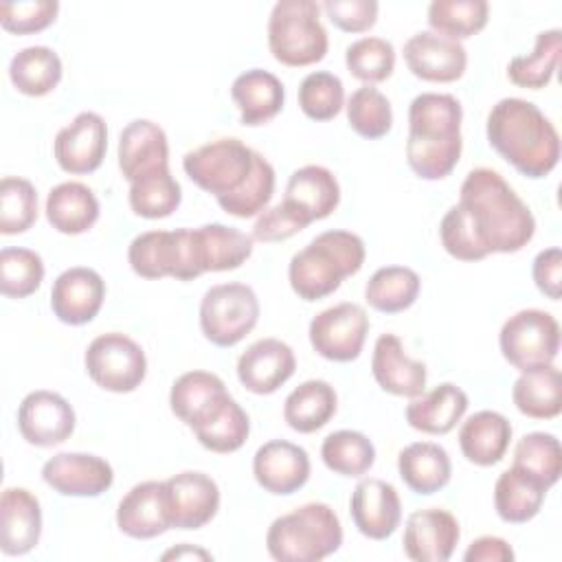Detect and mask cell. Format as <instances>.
I'll list each match as a JSON object with an SVG mask.
<instances>
[{
    "mask_svg": "<svg viewBox=\"0 0 562 562\" xmlns=\"http://www.w3.org/2000/svg\"><path fill=\"white\" fill-rule=\"evenodd\" d=\"M182 169L233 217H255L274 193V167L239 138H217L184 154Z\"/></svg>",
    "mask_w": 562,
    "mask_h": 562,
    "instance_id": "6da1fadb",
    "label": "cell"
},
{
    "mask_svg": "<svg viewBox=\"0 0 562 562\" xmlns=\"http://www.w3.org/2000/svg\"><path fill=\"white\" fill-rule=\"evenodd\" d=\"M514 406L531 419H553L562 411V375L555 364L522 371L512 389Z\"/></svg>",
    "mask_w": 562,
    "mask_h": 562,
    "instance_id": "8d00e7d4",
    "label": "cell"
},
{
    "mask_svg": "<svg viewBox=\"0 0 562 562\" xmlns=\"http://www.w3.org/2000/svg\"><path fill=\"white\" fill-rule=\"evenodd\" d=\"M459 206L485 255L518 252L533 239L536 217L531 209L490 167L468 171L461 182Z\"/></svg>",
    "mask_w": 562,
    "mask_h": 562,
    "instance_id": "7a4b0ae2",
    "label": "cell"
},
{
    "mask_svg": "<svg viewBox=\"0 0 562 562\" xmlns=\"http://www.w3.org/2000/svg\"><path fill=\"white\" fill-rule=\"evenodd\" d=\"M560 50H562V31L560 29L540 31L536 35V44L529 55H516L509 59L507 64L509 81L516 83L518 88H529V90L544 88L558 68Z\"/></svg>",
    "mask_w": 562,
    "mask_h": 562,
    "instance_id": "ab89813d",
    "label": "cell"
},
{
    "mask_svg": "<svg viewBox=\"0 0 562 562\" xmlns=\"http://www.w3.org/2000/svg\"><path fill=\"white\" fill-rule=\"evenodd\" d=\"M46 220L61 235H81L99 220V200L83 182H59L46 195Z\"/></svg>",
    "mask_w": 562,
    "mask_h": 562,
    "instance_id": "d6a6232c",
    "label": "cell"
},
{
    "mask_svg": "<svg viewBox=\"0 0 562 562\" xmlns=\"http://www.w3.org/2000/svg\"><path fill=\"white\" fill-rule=\"evenodd\" d=\"M108 151V125L97 112H79L53 140V156L61 171L72 176L92 173Z\"/></svg>",
    "mask_w": 562,
    "mask_h": 562,
    "instance_id": "4fadbf2b",
    "label": "cell"
},
{
    "mask_svg": "<svg viewBox=\"0 0 562 562\" xmlns=\"http://www.w3.org/2000/svg\"><path fill=\"white\" fill-rule=\"evenodd\" d=\"M42 538V507L26 487H4L0 496V549L26 555Z\"/></svg>",
    "mask_w": 562,
    "mask_h": 562,
    "instance_id": "484cf974",
    "label": "cell"
},
{
    "mask_svg": "<svg viewBox=\"0 0 562 562\" xmlns=\"http://www.w3.org/2000/svg\"><path fill=\"white\" fill-rule=\"evenodd\" d=\"M347 121L349 127L369 140L382 138L391 132L393 110L391 101L373 86H362L347 99Z\"/></svg>",
    "mask_w": 562,
    "mask_h": 562,
    "instance_id": "bcb514c9",
    "label": "cell"
},
{
    "mask_svg": "<svg viewBox=\"0 0 562 562\" xmlns=\"http://www.w3.org/2000/svg\"><path fill=\"white\" fill-rule=\"evenodd\" d=\"M468 395L452 382H441L432 391L413 397L404 417L411 428L426 435H448L465 415Z\"/></svg>",
    "mask_w": 562,
    "mask_h": 562,
    "instance_id": "4dcf8cb0",
    "label": "cell"
},
{
    "mask_svg": "<svg viewBox=\"0 0 562 562\" xmlns=\"http://www.w3.org/2000/svg\"><path fill=\"white\" fill-rule=\"evenodd\" d=\"M490 147L527 178L549 176L560 160V136L544 112L518 97L496 101L487 114Z\"/></svg>",
    "mask_w": 562,
    "mask_h": 562,
    "instance_id": "3957f363",
    "label": "cell"
},
{
    "mask_svg": "<svg viewBox=\"0 0 562 562\" xmlns=\"http://www.w3.org/2000/svg\"><path fill=\"white\" fill-rule=\"evenodd\" d=\"M378 2L375 0H327L323 2V11L329 22L345 33H364L378 20Z\"/></svg>",
    "mask_w": 562,
    "mask_h": 562,
    "instance_id": "db71d44e",
    "label": "cell"
},
{
    "mask_svg": "<svg viewBox=\"0 0 562 562\" xmlns=\"http://www.w3.org/2000/svg\"><path fill=\"white\" fill-rule=\"evenodd\" d=\"M404 61L417 79L430 83H450L463 77L468 53L457 40L432 31H419L406 40Z\"/></svg>",
    "mask_w": 562,
    "mask_h": 562,
    "instance_id": "ac0fdd59",
    "label": "cell"
},
{
    "mask_svg": "<svg viewBox=\"0 0 562 562\" xmlns=\"http://www.w3.org/2000/svg\"><path fill=\"white\" fill-rule=\"evenodd\" d=\"M171 529H200L209 525L220 509L217 483L195 470H184L165 481Z\"/></svg>",
    "mask_w": 562,
    "mask_h": 562,
    "instance_id": "2e32d148",
    "label": "cell"
},
{
    "mask_svg": "<svg viewBox=\"0 0 562 562\" xmlns=\"http://www.w3.org/2000/svg\"><path fill=\"white\" fill-rule=\"evenodd\" d=\"M105 281L86 266L64 270L50 288V310L66 325H86L103 307Z\"/></svg>",
    "mask_w": 562,
    "mask_h": 562,
    "instance_id": "44dd1931",
    "label": "cell"
},
{
    "mask_svg": "<svg viewBox=\"0 0 562 562\" xmlns=\"http://www.w3.org/2000/svg\"><path fill=\"white\" fill-rule=\"evenodd\" d=\"M182 560V558H200V560H213V555L200 547H191V544H180L176 549H169L167 553H162V560Z\"/></svg>",
    "mask_w": 562,
    "mask_h": 562,
    "instance_id": "680465c9",
    "label": "cell"
},
{
    "mask_svg": "<svg viewBox=\"0 0 562 562\" xmlns=\"http://www.w3.org/2000/svg\"><path fill=\"white\" fill-rule=\"evenodd\" d=\"M342 544V525L327 503H305L274 518L266 533V549L279 562H318Z\"/></svg>",
    "mask_w": 562,
    "mask_h": 562,
    "instance_id": "8992f818",
    "label": "cell"
},
{
    "mask_svg": "<svg viewBox=\"0 0 562 562\" xmlns=\"http://www.w3.org/2000/svg\"><path fill=\"white\" fill-rule=\"evenodd\" d=\"M345 64L356 79H360L364 86H373L393 75L395 48L384 37L367 35L347 46Z\"/></svg>",
    "mask_w": 562,
    "mask_h": 562,
    "instance_id": "7dc6e473",
    "label": "cell"
},
{
    "mask_svg": "<svg viewBox=\"0 0 562 562\" xmlns=\"http://www.w3.org/2000/svg\"><path fill=\"white\" fill-rule=\"evenodd\" d=\"M198 443L211 452L217 454H228L239 450L248 435H250V417L248 413L231 397L222 411L206 422L204 426H200L198 430H193Z\"/></svg>",
    "mask_w": 562,
    "mask_h": 562,
    "instance_id": "f6af8a7d",
    "label": "cell"
},
{
    "mask_svg": "<svg viewBox=\"0 0 562 562\" xmlns=\"http://www.w3.org/2000/svg\"><path fill=\"white\" fill-rule=\"evenodd\" d=\"M290 206L307 226L316 220L329 217L340 202V184L336 176L323 165H305L292 171L285 184V198Z\"/></svg>",
    "mask_w": 562,
    "mask_h": 562,
    "instance_id": "83f0119b",
    "label": "cell"
},
{
    "mask_svg": "<svg viewBox=\"0 0 562 562\" xmlns=\"http://www.w3.org/2000/svg\"><path fill=\"white\" fill-rule=\"evenodd\" d=\"M296 371L292 347L279 338H261L252 342L237 360V378L246 391L270 395L279 391Z\"/></svg>",
    "mask_w": 562,
    "mask_h": 562,
    "instance_id": "603a6c76",
    "label": "cell"
},
{
    "mask_svg": "<svg viewBox=\"0 0 562 562\" xmlns=\"http://www.w3.org/2000/svg\"><path fill=\"white\" fill-rule=\"evenodd\" d=\"M419 274L406 266L378 268L364 285V301L384 314L408 310L419 296Z\"/></svg>",
    "mask_w": 562,
    "mask_h": 562,
    "instance_id": "f35d334b",
    "label": "cell"
},
{
    "mask_svg": "<svg viewBox=\"0 0 562 562\" xmlns=\"http://www.w3.org/2000/svg\"><path fill=\"white\" fill-rule=\"evenodd\" d=\"M531 277L536 288L551 301H558L562 294V252L558 246L544 248L536 255L531 266Z\"/></svg>",
    "mask_w": 562,
    "mask_h": 562,
    "instance_id": "9f6ffc18",
    "label": "cell"
},
{
    "mask_svg": "<svg viewBox=\"0 0 562 562\" xmlns=\"http://www.w3.org/2000/svg\"><path fill=\"white\" fill-rule=\"evenodd\" d=\"M130 268L143 279L173 277L189 281L187 228L147 231L136 235L127 248Z\"/></svg>",
    "mask_w": 562,
    "mask_h": 562,
    "instance_id": "9a60e30c",
    "label": "cell"
},
{
    "mask_svg": "<svg viewBox=\"0 0 562 562\" xmlns=\"http://www.w3.org/2000/svg\"><path fill=\"white\" fill-rule=\"evenodd\" d=\"M310 345L312 349L331 362H351L362 353L369 316L358 303H338L318 312L310 321Z\"/></svg>",
    "mask_w": 562,
    "mask_h": 562,
    "instance_id": "8fae6325",
    "label": "cell"
},
{
    "mask_svg": "<svg viewBox=\"0 0 562 562\" xmlns=\"http://www.w3.org/2000/svg\"><path fill=\"white\" fill-rule=\"evenodd\" d=\"M61 59L48 46H26L11 57L9 79L26 97H44L61 81Z\"/></svg>",
    "mask_w": 562,
    "mask_h": 562,
    "instance_id": "74e56055",
    "label": "cell"
},
{
    "mask_svg": "<svg viewBox=\"0 0 562 562\" xmlns=\"http://www.w3.org/2000/svg\"><path fill=\"white\" fill-rule=\"evenodd\" d=\"M59 13L57 0H31V2H2L0 24L15 35L40 33L55 22Z\"/></svg>",
    "mask_w": 562,
    "mask_h": 562,
    "instance_id": "816d5d0a",
    "label": "cell"
},
{
    "mask_svg": "<svg viewBox=\"0 0 562 562\" xmlns=\"http://www.w3.org/2000/svg\"><path fill=\"white\" fill-rule=\"evenodd\" d=\"M303 228H307V224L283 202H279L277 206H270L266 211L259 213L255 226H252V239L257 241H283L290 239L292 235L301 233Z\"/></svg>",
    "mask_w": 562,
    "mask_h": 562,
    "instance_id": "11a10c76",
    "label": "cell"
},
{
    "mask_svg": "<svg viewBox=\"0 0 562 562\" xmlns=\"http://www.w3.org/2000/svg\"><path fill=\"white\" fill-rule=\"evenodd\" d=\"M487 15L490 4L485 0H432L426 20L432 33L459 42L483 31Z\"/></svg>",
    "mask_w": 562,
    "mask_h": 562,
    "instance_id": "7bdbcfd3",
    "label": "cell"
},
{
    "mask_svg": "<svg viewBox=\"0 0 562 562\" xmlns=\"http://www.w3.org/2000/svg\"><path fill=\"white\" fill-rule=\"evenodd\" d=\"M498 345L503 358L520 373L540 369L558 358L560 325L544 310H518L503 323Z\"/></svg>",
    "mask_w": 562,
    "mask_h": 562,
    "instance_id": "9c48e42d",
    "label": "cell"
},
{
    "mask_svg": "<svg viewBox=\"0 0 562 562\" xmlns=\"http://www.w3.org/2000/svg\"><path fill=\"white\" fill-rule=\"evenodd\" d=\"M512 441V424L498 411H479L459 428V448L463 457L481 468L496 465Z\"/></svg>",
    "mask_w": 562,
    "mask_h": 562,
    "instance_id": "1f68e13d",
    "label": "cell"
},
{
    "mask_svg": "<svg viewBox=\"0 0 562 562\" xmlns=\"http://www.w3.org/2000/svg\"><path fill=\"white\" fill-rule=\"evenodd\" d=\"M75 408L55 391H31L18 408L22 439L37 448H53L75 432Z\"/></svg>",
    "mask_w": 562,
    "mask_h": 562,
    "instance_id": "5bb4252c",
    "label": "cell"
},
{
    "mask_svg": "<svg viewBox=\"0 0 562 562\" xmlns=\"http://www.w3.org/2000/svg\"><path fill=\"white\" fill-rule=\"evenodd\" d=\"M90 380L110 393H132L147 375L143 347L121 331L97 336L83 356Z\"/></svg>",
    "mask_w": 562,
    "mask_h": 562,
    "instance_id": "30bf717a",
    "label": "cell"
},
{
    "mask_svg": "<svg viewBox=\"0 0 562 562\" xmlns=\"http://www.w3.org/2000/svg\"><path fill=\"white\" fill-rule=\"evenodd\" d=\"M338 408V395L325 380L301 382L283 402L285 424L303 435L321 430Z\"/></svg>",
    "mask_w": 562,
    "mask_h": 562,
    "instance_id": "d590c367",
    "label": "cell"
},
{
    "mask_svg": "<svg viewBox=\"0 0 562 562\" xmlns=\"http://www.w3.org/2000/svg\"><path fill=\"white\" fill-rule=\"evenodd\" d=\"M37 220V191L26 178L4 176L0 182V233L18 235Z\"/></svg>",
    "mask_w": 562,
    "mask_h": 562,
    "instance_id": "681fc988",
    "label": "cell"
},
{
    "mask_svg": "<svg viewBox=\"0 0 562 562\" xmlns=\"http://www.w3.org/2000/svg\"><path fill=\"white\" fill-rule=\"evenodd\" d=\"M439 237H441L443 250L459 261H481L487 257L481 244L476 241L459 202L452 204L441 217Z\"/></svg>",
    "mask_w": 562,
    "mask_h": 562,
    "instance_id": "f5cc1de1",
    "label": "cell"
},
{
    "mask_svg": "<svg viewBox=\"0 0 562 562\" xmlns=\"http://www.w3.org/2000/svg\"><path fill=\"white\" fill-rule=\"evenodd\" d=\"M310 470L312 465L305 448L285 439L266 441L252 457L255 481L274 496H290L299 492L307 483Z\"/></svg>",
    "mask_w": 562,
    "mask_h": 562,
    "instance_id": "d6986e66",
    "label": "cell"
},
{
    "mask_svg": "<svg viewBox=\"0 0 562 562\" xmlns=\"http://www.w3.org/2000/svg\"><path fill=\"white\" fill-rule=\"evenodd\" d=\"M465 562H512L514 549L498 536H481L470 542L463 553Z\"/></svg>",
    "mask_w": 562,
    "mask_h": 562,
    "instance_id": "6f0895ef",
    "label": "cell"
},
{
    "mask_svg": "<svg viewBox=\"0 0 562 562\" xmlns=\"http://www.w3.org/2000/svg\"><path fill=\"white\" fill-rule=\"evenodd\" d=\"M345 105V86L340 77L316 70L303 77L299 86V108L312 121H331Z\"/></svg>",
    "mask_w": 562,
    "mask_h": 562,
    "instance_id": "f907efd6",
    "label": "cell"
},
{
    "mask_svg": "<svg viewBox=\"0 0 562 562\" xmlns=\"http://www.w3.org/2000/svg\"><path fill=\"white\" fill-rule=\"evenodd\" d=\"M231 97L239 110V121L248 127L272 121L285 101V88L281 79L263 68H250L235 77Z\"/></svg>",
    "mask_w": 562,
    "mask_h": 562,
    "instance_id": "f546056e",
    "label": "cell"
},
{
    "mask_svg": "<svg viewBox=\"0 0 562 562\" xmlns=\"http://www.w3.org/2000/svg\"><path fill=\"white\" fill-rule=\"evenodd\" d=\"M44 281V261L31 248L0 250V292L7 299H26Z\"/></svg>",
    "mask_w": 562,
    "mask_h": 562,
    "instance_id": "c3c4849f",
    "label": "cell"
},
{
    "mask_svg": "<svg viewBox=\"0 0 562 562\" xmlns=\"http://www.w3.org/2000/svg\"><path fill=\"white\" fill-rule=\"evenodd\" d=\"M349 514L356 529L371 540H386L402 520L397 490L382 479H362L349 498Z\"/></svg>",
    "mask_w": 562,
    "mask_h": 562,
    "instance_id": "7402d4cb",
    "label": "cell"
},
{
    "mask_svg": "<svg viewBox=\"0 0 562 562\" xmlns=\"http://www.w3.org/2000/svg\"><path fill=\"white\" fill-rule=\"evenodd\" d=\"M228 400L226 384L211 371H187L173 380L169 391L171 413L191 430L211 422Z\"/></svg>",
    "mask_w": 562,
    "mask_h": 562,
    "instance_id": "cb8c5ba5",
    "label": "cell"
},
{
    "mask_svg": "<svg viewBox=\"0 0 562 562\" xmlns=\"http://www.w3.org/2000/svg\"><path fill=\"white\" fill-rule=\"evenodd\" d=\"M116 527L136 540H151L171 529L165 481L136 483L116 507Z\"/></svg>",
    "mask_w": 562,
    "mask_h": 562,
    "instance_id": "d4e9b609",
    "label": "cell"
},
{
    "mask_svg": "<svg viewBox=\"0 0 562 562\" xmlns=\"http://www.w3.org/2000/svg\"><path fill=\"white\" fill-rule=\"evenodd\" d=\"M547 492L549 487L542 481L512 463V468L501 472L496 479L494 509L501 520L522 525L538 516Z\"/></svg>",
    "mask_w": 562,
    "mask_h": 562,
    "instance_id": "836d02e7",
    "label": "cell"
},
{
    "mask_svg": "<svg viewBox=\"0 0 562 562\" xmlns=\"http://www.w3.org/2000/svg\"><path fill=\"white\" fill-rule=\"evenodd\" d=\"M397 472L408 490L430 496L450 483L452 463L443 446L415 441L397 454Z\"/></svg>",
    "mask_w": 562,
    "mask_h": 562,
    "instance_id": "e575fe53",
    "label": "cell"
},
{
    "mask_svg": "<svg viewBox=\"0 0 562 562\" xmlns=\"http://www.w3.org/2000/svg\"><path fill=\"white\" fill-rule=\"evenodd\" d=\"M259 321V299L246 283L211 285L200 301V327L215 347H235Z\"/></svg>",
    "mask_w": 562,
    "mask_h": 562,
    "instance_id": "ba28073f",
    "label": "cell"
},
{
    "mask_svg": "<svg viewBox=\"0 0 562 562\" xmlns=\"http://www.w3.org/2000/svg\"><path fill=\"white\" fill-rule=\"evenodd\" d=\"M42 479L61 496H101L114 483L112 465L90 452H59L42 465Z\"/></svg>",
    "mask_w": 562,
    "mask_h": 562,
    "instance_id": "e0dca14e",
    "label": "cell"
},
{
    "mask_svg": "<svg viewBox=\"0 0 562 562\" xmlns=\"http://www.w3.org/2000/svg\"><path fill=\"white\" fill-rule=\"evenodd\" d=\"M459 520L439 507L417 509L404 525V553L415 562H446L459 544Z\"/></svg>",
    "mask_w": 562,
    "mask_h": 562,
    "instance_id": "ffe728a7",
    "label": "cell"
},
{
    "mask_svg": "<svg viewBox=\"0 0 562 562\" xmlns=\"http://www.w3.org/2000/svg\"><path fill=\"white\" fill-rule=\"evenodd\" d=\"M169 167V143L165 130L149 121L127 123L119 136V169L127 182Z\"/></svg>",
    "mask_w": 562,
    "mask_h": 562,
    "instance_id": "4316f807",
    "label": "cell"
},
{
    "mask_svg": "<svg viewBox=\"0 0 562 562\" xmlns=\"http://www.w3.org/2000/svg\"><path fill=\"white\" fill-rule=\"evenodd\" d=\"M314 0H279L268 18V48L290 68L312 66L327 55L329 37Z\"/></svg>",
    "mask_w": 562,
    "mask_h": 562,
    "instance_id": "52a82bcc",
    "label": "cell"
},
{
    "mask_svg": "<svg viewBox=\"0 0 562 562\" xmlns=\"http://www.w3.org/2000/svg\"><path fill=\"white\" fill-rule=\"evenodd\" d=\"M321 459L334 474L358 479L375 463V446L358 430H336L323 439Z\"/></svg>",
    "mask_w": 562,
    "mask_h": 562,
    "instance_id": "60d3db41",
    "label": "cell"
},
{
    "mask_svg": "<svg viewBox=\"0 0 562 562\" xmlns=\"http://www.w3.org/2000/svg\"><path fill=\"white\" fill-rule=\"evenodd\" d=\"M371 373L382 391L397 397H417L426 389V364L404 353V345L395 334L378 336L371 356Z\"/></svg>",
    "mask_w": 562,
    "mask_h": 562,
    "instance_id": "f1b7e54d",
    "label": "cell"
},
{
    "mask_svg": "<svg viewBox=\"0 0 562 562\" xmlns=\"http://www.w3.org/2000/svg\"><path fill=\"white\" fill-rule=\"evenodd\" d=\"M463 108L446 92H422L408 105L406 162L422 180H441L461 158Z\"/></svg>",
    "mask_w": 562,
    "mask_h": 562,
    "instance_id": "277c9868",
    "label": "cell"
},
{
    "mask_svg": "<svg viewBox=\"0 0 562 562\" xmlns=\"http://www.w3.org/2000/svg\"><path fill=\"white\" fill-rule=\"evenodd\" d=\"M252 255V235L226 224H204L187 228L189 277L198 279L204 272L235 270Z\"/></svg>",
    "mask_w": 562,
    "mask_h": 562,
    "instance_id": "7c38bea8",
    "label": "cell"
},
{
    "mask_svg": "<svg viewBox=\"0 0 562 562\" xmlns=\"http://www.w3.org/2000/svg\"><path fill=\"white\" fill-rule=\"evenodd\" d=\"M514 465L522 468L547 487H553L562 474L560 441L551 432H527L514 448Z\"/></svg>",
    "mask_w": 562,
    "mask_h": 562,
    "instance_id": "ee69618b",
    "label": "cell"
},
{
    "mask_svg": "<svg viewBox=\"0 0 562 562\" xmlns=\"http://www.w3.org/2000/svg\"><path fill=\"white\" fill-rule=\"evenodd\" d=\"M130 206L138 217L162 220L169 217L182 202L180 182L171 176L169 167L147 173L130 182Z\"/></svg>",
    "mask_w": 562,
    "mask_h": 562,
    "instance_id": "b9f144b4",
    "label": "cell"
},
{
    "mask_svg": "<svg viewBox=\"0 0 562 562\" xmlns=\"http://www.w3.org/2000/svg\"><path fill=\"white\" fill-rule=\"evenodd\" d=\"M364 241L351 231H325L292 255L288 279L294 294L307 303L336 292L364 263Z\"/></svg>",
    "mask_w": 562,
    "mask_h": 562,
    "instance_id": "5b68a950",
    "label": "cell"
}]
</instances>
